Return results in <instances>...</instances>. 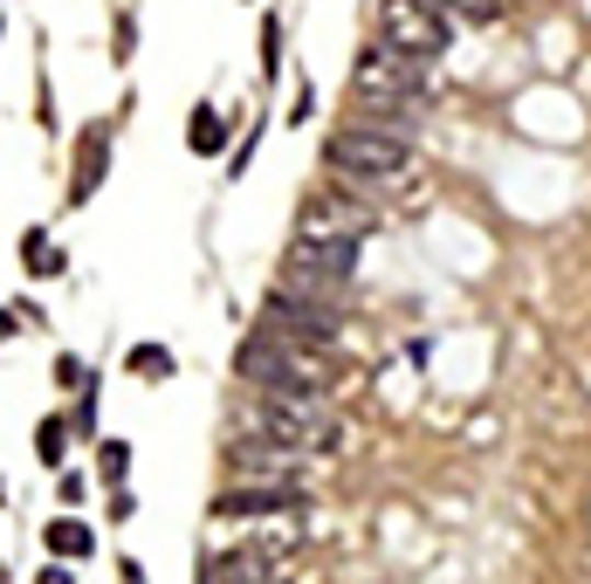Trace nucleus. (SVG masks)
<instances>
[{
    "instance_id": "obj_1",
    "label": "nucleus",
    "mask_w": 591,
    "mask_h": 584,
    "mask_svg": "<svg viewBox=\"0 0 591 584\" xmlns=\"http://www.w3.org/2000/svg\"><path fill=\"white\" fill-rule=\"evenodd\" d=\"M323 165H330V180L351 186L357 199H385V193L413 186V138L378 131L365 117H344L323 145Z\"/></svg>"
},
{
    "instance_id": "obj_2",
    "label": "nucleus",
    "mask_w": 591,
    "mask_h": 584,
    "mask_svg": "<svg viewBox=\"0 0 591 584\" xmlns=\"http://www.w3.org/2000/svg\"><path fill=\"white\" fill-rule=\"evenodd\" d=\"M235 365L254 392H330L338 386V365H330L323 344H296V337H275V330H254Z\"/></svg>"
},
{
    "instance_id": "obj_3",
    "label": "nucleus",
    "mask_w": 591,
    "mask_h": 584,
    "mask_svg": "<svg viewBox=\"0 0 591 584\" xmlns=\"http://www.w3.org/2000/svg\"><path fill=\"white\" fill-rule=\"evenodd\" d=\"M248 434H262V440H282V447H330V413H323V392H254L248 399V413H241Z\"/></svg>"
},
{
    "instance_id": "obj_4",
    "label": "nucleus",
    "mask_w": 591,
    "mask_h": 584,
    "mask_svg": "<svg viewBox=\"0 0 591 584\" xmlns=\"http://www.w3.org/2000/svg\"><path fill=\"white\" fill-rule=\"evenodd\" d=\"M262 330H275V337H296V344H323V351H338L344 317H338V302L269 289V296H262Z\"/></svg>"
},
{
    "instance_id": "obj_5",
    "label": "nucleus",
    "mask_w": 591,
    "mask_h": 584,
    "mask_svg": "<svg viewBox=\"0 0 591 584\" xmlns=\"http://www.w3.org/2000/svg\"><path fill=\"white\" fill-rule=\"evenodd\" d=\"M378 42L433 62V56H447L454 35H447V14L433 8V0H378Z\"/></svg>"
},
{
    "instance_id": "obj_6",
    "label": "nucleus",
    "mask_w": 591,
    "mask_h": 584,
    "mask_svg": "<svg viewBox=\"0 0 591 584\" xmlns=\"http://www.w3.org/2000/svg\"><path fill=\"white\" fill-rule=\"evenodd\" d=\"M351 90L357 96H427V62L393 48V42H372L351 62Z\"/></svg>"
},
{
    "instance_id": "obj_7",
    "label": "nucleus",
    "mask_w": 591,
    "mask_h": 584,
    "mask_svg": "<svg viewBox=\"0 0 591 584\" xmlns=\"http://www.w3.org/2000/svg\"><path fill=\"white\" fill-rule=\"evenodd\" d=\"M372 234V207L357 199H303L296 214V241H365Z\"/></svg>"
},
{
    "instance_id": "obj_8",
    "label": "nucleus",
    "mask_w": 591,
    "mask_h": 584,
    "mask_svg": "<svg viewBox=\"0 0 591 584\" xmlns=\"http://www.w3.org/2000/svg\"><path fill=\"white\" fill-rule=\"evenodd\" d=\"M289 550H296V537H254V543H241V550H227L220 564H214V577H220V584H269V577H282Z\"/></svg>"
},
{
    "instance_id": "obj_9",
    "label": "nucleus",
    "mask_w": 591,
    "mask_h": 584,
    "mask_svg": "<svg viewBox=\"0 0 591 584\" xmlns=\"http://www.w3.org/2000/svg\"><path fill=\"white\" fill-rule=\"evenodd\" d=\"M303 509V489L296 481H262V489H235V495H220L214 502V516L220 523H248V516H296Z\"/></svg>"
},
{
    "instance_id": "obj_10",
    "label": "nucleus",
    "mask_w": 591,
    "mask_h": 584,
    "mask_svg": "<svg viewBox=\"0 0 591 584\" xmlns=\"http://www.w3.org/2000/svg\"><path fill=\"white\" fill-rule=\"evenodd\" d=\"M303 461H310V447H282V440H262V434H241L227 447V468H241V474H296Z\"/></svg>"
},
{
    "instance_id": "obj_11",
    "label": "nucleus",
    "mask_w": 591,
    "mask_h": 584,
    "mask_svg": "<svg viewBox=\"0 0 591 584\" xmlns=\"http://www.w3.org/2000/svg\"><path fill=\"white\" fill-rule=\"evenodd\" d=\"M96 180H104V124H96V131L83 138V165H76V199H90Z\"/></svg>"
},
{
    "instance_id": "obj_12",
    "label": "nucleus",
    "mask_w": 591,
    "mask_h": 584,
    "mask_svg": "<svg viewBox=\"0 0 591 584\" xmlns=\"http://www.w3.org/2000/svg\"><path fill=\"white\" fill-rule=\"evenodd\" d=\"M48 550H56V557H90V529L83 523H56V529H48Z\"/></svg>"
},
{
    "instance_id": "obj_13",
    "label": "nucleus",
    "mask_w": 591,
    "mask_h": 584,
    "mask_svg": "<svg viewBox=\"0 0 591 584\" xmlns=\"http://www.w3.org/2000/svg\"><path fill=\"white\" fill-rule=\"evenodd\" d=\"M186 138H193V151H220V111H214V104L193 111V131H186Z\"/></svg>"
},
{
    "instance_id": "obj_14",
    "label": "nucleus",
    "mask_w": 591,
    "mask_h": 584,
    "mask_svg": "<svg viewBox=\"0 0 591 584\" xmlns=\"http://www.w3.org/2000/svg\"><path fill=\"white\" fill-rule=\"evenodd\" d=\"M132 371H172V351H159V344H138V351H132Z\"/></svg>"
},
{
    "instance_id": "obj_15",
    "label": "nucleus",
    "mask_w": 591,
    "mask_h": 584,
    "mask_svg": "<svg viewBox=\"0 0 591 584\" xmlns=\"http://www.w3.org/2000/svg\"><path fill=\"white\" fill-rule=\"evenodd\" d=\"M35 454H42V461H62V420H48V426H42V440H35Z\"/></svg>"
},
{
    "instance_id": "obj_16",
    "label": "nucleus",
    "mask_w": 591,
    "mask_h": 584,
    "mask_svg": "<svg viewBox=\"0 0 591 584\" xmlns=\"http://www.w3.org/2000/svg\"><path fill=\"white\" fill-rule=\"evenodd\" d=\"M104 468H111V474H124V468H132V447H124V440H117V447H104Z\"/></svg>"
},
{
    "instance_id": "obj_17",
    "label": "nucleus",
    "mask_w": 591,
    "mask_h": 584,
    "mask_svg": "<svg viewBox=\"0 0 591 584\" xmlns=\"http://www.w3.org/2000/svg\"><path fill=\"white\" fill-rule=\"evenodd\" d=\"M42 584H69V571H42Z\"/></svg>"
},
{
    "instance_id": "obj_18",
    "label": "nucleus",
    "mask_w": 591,
    "mask_h": 584,
    "mask_svg": "<svg viewBox=\"0 0 591 584\" xmlns=\"http://www.w3.org/2000/svg\"><path fill=\"white\" fill-rule=\"evenodd\" d=\"M269 584H289V577H269Z\"/></svg>"
}]
</instances>
